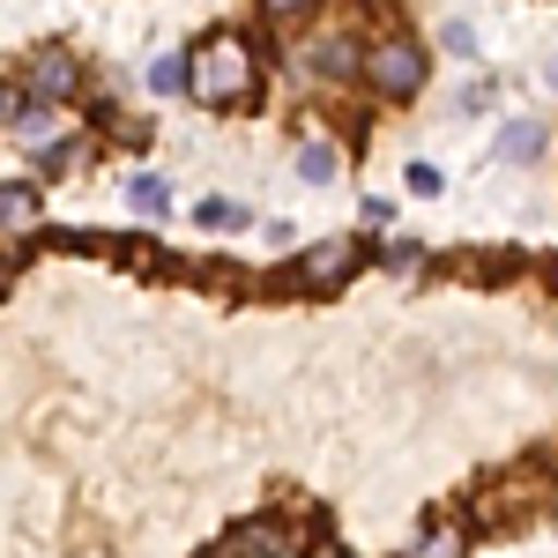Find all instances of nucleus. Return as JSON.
Wrapping results in <instances>:
<instances>
[{
  "label": "nucleus",
  "instance_id": "obj_4",
  "mask_svg": "<svg viewBox=\"0 0 558 558\" xmlns=\"http://www.w3.org/2000/svg\"><path fill=\"white\" fill-rule=\"evenodd\" d=\"M8 128H15V142H31V149H60L52 134H60V112L52 105H23V89H8Z\"/></svg>",
  "mask_w": 558,
  "mask_h": 558
},
{
  "label": "nucleus",
  "instance_id": "obj_5",
  "mask_svg": "<svg viewBox=\"0 0 558 558\" xmlns=\"http://www.w3.org/2000/svg\"><path fill=\"white\" fill-rule=\"evenodd\" d=\"M75 83H83V75H75L68 52H38V60H31V105H60V97H75Z\"/></svg>",
  "mask_w": 558,
  "mask_h": 558
},
{
  "label": "nucleus",
  "instance_id": "obj_8",
  "mask_svg": "<svg viewBox=\"0 0 558 558\" xmlns=\"http://www.w3.org/2000/svg\"><path fill=\"white\" fill-rule=\"evenodd\" d=\"M499 157H507V165H536V157H544V128H536V120H507V128H499Z\"/></svg>",
  "mask_w": 558,
  "mask_h": 558
},
{
  "label": "nucleus",
  "instance_id": "obj_6",
  "mask_svg": "<svg viewBox=\"0 0 558 558\" xmlns=\"http://www.w3.org/2000/svg\"><path fill=\"white\" fill-rule=\"evenodd\" d=\"M276 551H291L283 544V521H239L223 536V558H276Z\"/></svg>",
  "mask_w": 558,
  "mask_h": 558
},
{
  "label": "nucleus",
  "instance_id": "obj_18",
  "mask_svg": "<svg viewBox=\"0 0 558 558\" xmlns=\"http://www.w3.org/2000/svg\"><path fill=\"white\" fill-rule=\"evenodd\" d=\"M544 83H551V89H558V60H551V68H544Z\"/></svg>",
  "mask_w": 558,
  "mask_h": 558
},
{
  "label": "nucleus",
  "instance_id": "obj_7",
  "mask_svg": "<svg viewBox=\"0 0 558 558\" xmlns=\"http://www.w3.org/2000/svg\"><path fill=\"white\" fill-rule=\"evenodd\" d=\"M305 60H313L320 75H350V68H357V60H373V52H365L357 38H343V31H336V38H320V45H313Z\"/></svg>",
  "mask_w": 558,
  "mask_h": 558
},
{
  "label": "nucleus",
  "instance_id": "obj_16",
  "mask_svg": "<svg viewBox=\"0 0 558 558\" xmlns=\"http://www.w3.org/2000/svg\"><path fill=\"white\" fill-rule=\"evenodd\" d=\"M447 52H476V31H470V23H447Z\"/></svg>",
  "mask_w": 558,
  "mask_h": 558
},
{
  "label": "nucleus",
  "instance_id": "obj_3",
  "mask_svg": "<svg viewBox=\"0 0 558 558\" xmlns=\"http://www.w3.org/2000/svg\"><path fill=\"white\" fill-rule=\"evenodd\" d=\"M357 260H365V246H357V239H328V246H305L299 268H291V283H305V291H320V283H343Z\"/></svg>",
  "mask_w": 558,
  "mask_h": 558
},
{
  "label": "nucleus",
  "instance_id": "obj_12",
  "mask_svg": "<svg viewBox=\"0 0 558 558\" xmlns=\"http://www.w3.org/2000/svg\"><path fill=\"white\" fill-rule=\"evenodd\" d=\"M336 172H343V149H336V142H305L299 149V179L320 186V179H336Z\"/></svg>",
  "mask_w": 558,
  "mask_h": 558
},
{
  "label": "nucleus",
  "instance_id": "obj_15",
  "mask_svg": "<svg viewBox=\"0 0 558 558\" xmlns=\"http://www.w3.org/2000/svg\"><path fill=\"white\" fill-rule=\"evenodd\" d=\"M387 268H417V239H387Z\"/></svg>",
  "mask_w": 558,
  "mask_h": 558
},
{
  "label": "nucleus",
  "instance_id": "obj_10",
  "mask_svg": "<svg viewBox=\"0 0 558 558\" xmlns=\"http://www.w3.org/2000/svg\"><path fill=\"white\" fill-rule=\"evenodd\" d=\"M128 209H134V216H149V223H157V216L172 209V186H165V179H157V172L128 179Z\"/></svg>",
  "mask_w": 558,
  "mask_h": 558
},
{
  "label": "nucleus",
  "instance_id": "obj_13",
  "mask_svg": "<svg viewBox=\"0 0 558 558\" xmlns=\"http://www.w3.org/2000/svg\"><path fill=\"white\" fill-rule=\"evenodd\" d=\"M417 558H462V529L454 521H432L425 536H417Z\"/></svg>",
  "mask_w": 558,
  "mask_h": 558
},
{
  "label": "nucleus",
  "instance_id": "obj_1",
  "mask_svg": "<svg viewBox=\"0 0 558 558\" xmlns=\"http://www.w3.org/2000/svg\"><path fill=\"white\" fill-rule=\"evenodd\" d=\"M246 83H254V52H246L239 31H223V38H209L194 52V97L202 105H231Z\"/></svg>",
  "mask_w": 558,
  "mask_h": 558
},
{
  "label": "nucleus",
  "instance_id": "obj_11",
  "mask_svg": "<svg viewBox=\"0 0 558 558\" xmlns=\"http://www.w3.org/2000/svg\"><path fill=\"white\" fill-rule=\"evenodd\" d=\"M149 89H157V97L194 89V60H186V52H157V60H149Z\"/></svg>",
  "mask_w": 558,
  "mask_h": 558
},
{
  "label": "nucleus",
  "instance_id": "obj_17",
  "mask_svg": "<svg viewBox=\"0 0 558 558\" xmlns=\"http://www.w3.org/2000/svg\"><path fill=\"white\" fill-rule=\"evenodd\" d=\"M410 194H439V172L432 165H410Z\"/></svg>",
  "mask_w": 558,
  "mask_h": 558
},
{
  "label": "nucleus",
  "instance_id": "obj_9",
  "mask_svg": "<svg viewBox=\"0 0 558 558\" xmlns=\"http://www.w3.org/2000/svg\"><path fill=\"white\" fill-rule=\"evenodd\" d=\"M0 216H8V239H23V223H38V186L8 179V186H0Z\"/></svg>",
  "mask_w": 558,
  "mask_h": 558
},
{
  "label": "nucleus",
  "instance_id": "obj_2",
  "mask_svg": "<svg viewBox=\"0 0 558 558\" xmlns=\"http://www.w3.org/2000/svg\"><path fill=\"white\" fill-rule=\"evenodd\" d=\"M365 75H373L387 97H410V89L425 83V52H417L410 38H380V45H373V60H365Z\"/></svg>",
  "mask_w": 558,
  "mask_h": 558
},
{
  "label": "nucleus",
  "instance_id": "obj_14",
  "mask_svg": "<svg viewBox=\"0 0 558 558\" xmlns=\"http://www.w3.org/2000/svg\"><path fill=\"white\" fill-rule=\"evenodd\" d=\"M194 223H202V231H239V223H246V209H239V202H202V209H194Z\"/></svg>",
  "mask_w": 558,
  "mask_h": 558
}]
</instances>
